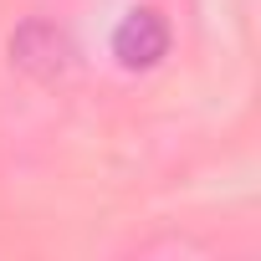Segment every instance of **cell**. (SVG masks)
I'll return each mask as SVG.
<instances>
[{
  "mask_svg": "<svg viewBox=\"0 0 261 261\" xmlns=\"http://www.w3.org/2000/svg\"><path fill=\"white\" fill-rule=\"evenodd\" d=\"M164 51H169V26H164V16L149 11V6L128 11V16L113 26V57H118L123 72H149V67L164 62Z\"/></svg>",
  "mask_w": 261,
  "mask_h": 261,
  "instance_id": "obj_1",
  "label": "cell"
},
{
  "mask_svg": "<svg viewBox=\"0 0 261 261\" xmlns=\"http://www.w3.org/2000/svg\"><path fill=\"white\" fill-rule=\"evenodd\" d=\"M11 62H16L21 72L51 82V77H62V72L72 67V41H67V31H57L51 21H26V26L11 36Z\"/></svg>",
  "mask_w": 261,
  "mask_h": 261,
  "instance_id": "obj_2",
  "label": "cell"
}]
</instances>
